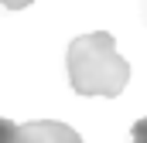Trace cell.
<instances>
[{"instance_id": "cell-2", "label": "cell", "mask_w": 147, "mask_h": 143, "mask_svg": "<svg viewBox=\"0 0 147 143\" xmlns=\"http://www.w3.org/2000/svg\"><path fill=\"white\" fill-rule=\"evenodd\" d=\"M17 143H82V136L65 123L34 119L28 126H17Z\"/></svg>"}, {"instance_id": "cell-4", "label": "cell", "mask_w": 147, "mask_h": 143, "mask_svg": "<svg viewBox=\"0 0 147 143\" xmlns=\"http://www.w3.org/2000/svg\"><path fill=\"white\" fill-rule=\"evenodd\" d=\"M134 143H147V116L134 123Z\"/></svg>"}, {"instance_id": "cell-1", "label": "cell", "mask_w": 147, "mask_h": 143, "mask_svg": "<svg viewBox=\"0 0 147 143\" xmlns=\"http://www.w3.org/2000/svg\"><path fill=\"white\" fill-rule=\"evenodd\" d=\"M69 82L79 96H120L130 82V65L116 55L106 31L82 34L69 44Z\"/></svg>"}, {"instance_id": "cell-5", "label": "cell", "mask_w": 147, "mask_h": 143, "mask_svg": "<svg viewBox=\"0 0 147 143\" xmlns=\"http://www.w3.org/2000/svg\"><path fill=\"white\" fill-rule=\"evenodd\" d=\"M0 3H3L7 10H24V7H28V3H34V0H0Z\"/></svg>"}, {"instance_id": "cell-3", "label": "cell", "mask_w": 147, "mask_h": 143, "mask_svg": "<svg viewBox=\"0 0 147 143\" xmlns=\"http://www.w3.org/2000/svg\"><path fill=\"white\" fill-rule=\"evenodd\" d=\"M0 143H17V123L0 116Z\"/></svg>"}]
</instances>
